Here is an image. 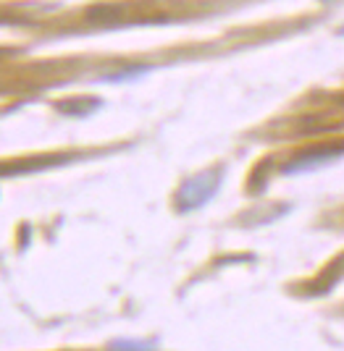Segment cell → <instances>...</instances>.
Masks as SVG:
<instances>
[{
	"label": "cell",
	"instance_id": "cell-1",
	"mask_svg": "<svg viewBox=\"0 0 344 351\" xmlns=\"http://www.w3.org/2000/svg\"><path fill=\"white\" fill-rule=\"evenodd\" d=\"M216 186H218V176H213V173L197 176L195 181H190V184L181 189V194H179L181 210H192V207L203 205L210 194L216 191Z\"/></svg>",
	"mask_w": 344,
	"mask_h": 351
}]
</instances>
